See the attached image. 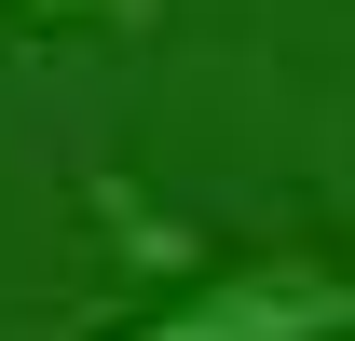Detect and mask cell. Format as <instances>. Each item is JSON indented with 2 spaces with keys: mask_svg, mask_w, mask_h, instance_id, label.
Here are the masks:
<instances>
[{
  "mask_svg": "<svg viewBox=\"0 0 355 341\" xmlns=\"http://www.w3.org/2000/svg\"><path fill=\"white\" fill-rule=\"evenodd\" d=\"M0 14H55V28H150V0H0Z\"/></svg>",
  "mask_w": 355,
  "mask_h": 341,
  "instance_id": "2",
  "label": "cell"
},
{
  "mask_svg": "<svg viewBox=\"0 0 355 341\" xmlns=\"http://www.w3.org/2000/svg\"><path fill=\"white\" fill-rule=\"evenodd\" d=\"M110 341H355V273L314 246H260V259L191 273L164 314H137Z\"/></svg>",
  "mask_w": 355,
  "mask_h": 341,
  "instance_id": "1",
  "label": "cell"
}]
</instances>
